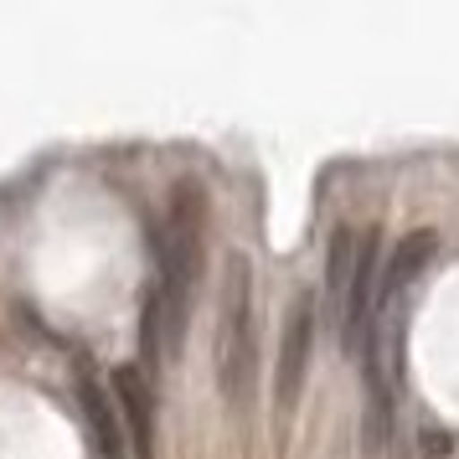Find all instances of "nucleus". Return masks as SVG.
Wrapping results in <instances>:
<instances>
[{
    "mask_svg": "<svg viewBox=\"0 0 459 459\" xmlns=\"http://www.w3.org/2000/svg\"><path fill=\"white\" fill-rule=\"evenodd\" d=\"M202 217H207V196L196 181H181L170 191V217L166 238H160V273L150 284L145 299V346L150 356L176 361L186 346L191 325V284H196V253H202Z\"/></svg>",
    "mask_w": 459,
    "mask_h": 459,
    "instance_id": "f257e3e1",
    "label": "nucleus"
},
{
    "mask_svg": "<svg viewBox=\"0 0 459 459\" xmlns=\"http://www.w3.org/2000/svg\"><path fill=\"white\" fill-rule=\"evenodd\" d=\"M315 331H320L315 294H299L290 320H284V335H279V372H273V403H279V413H290L294 403H299V387H305L310 351H315Z\"/></svg>",
    "mask_w": 459,
    "mask_h": 459,
    "instance_id": "7ed1b4c3",
    "label": "nucleus"
},
{
    "mask_svg": "<svg viewBox=\"0 0 459 459\" xmlns=\"http://www.w3.org/2000/svg\"><path fill=\"white\" fill-rule=\"evenodd\" d=\"M356 258H361V232L335 228L331 232V253H325V320H331L335 331H346V315H351Z\"/></svg>",
    "mask_w": 459,
    "mask_h": 459,
    "instance_id": "39448f33",
    "label": "nucleus"
},
{
    "mask_svg": "<svg viewBox=\"0 0 459 459\" xmlns=\"http://www.w3.org/2000/svg\"><path fill=\"white\" fill-rule=\"evenodd\" d=\"M114 403L129 429V449L134 459H155V387L140 367H119L114 372Z\"/></svg>",
    "mask_w": 459,
    "mask_h": 459,
    "instance_id": "20e7f679",
    "label": "nucleus"
},
{
    "mask_svg": "<svg viewBox=\"0 0 459 459\" xmlns=\"http://www.w3.org/2000/svg\"><path fill=\"white\" fill-rule=\"evenodd\" d=\"M449 449H455V438L438 434V429H423V434H418V455L423 459H444Z\"/></svg>",
    "mask_w": 459,
    "mask_h": 459,
    "instance_id": "0eeeda50",
    "label": "nucleus"
},
{
    "mask_svg": "<svg viewBox=\"0 0 459 459\" xmlns=\"http://www.w3.org/2000/svg\"><path fill=\"white\" fill-rule=\"evenodd\" d=\"M253 264L248 253H228L222 264V310H217V387L228 408H243L253 387Z\"/></svg>",
    "mask_w": 459,
    "mask_h": 459,
    "instance_id": "f03ea898",
    "label": "nucleus"
},
{
    "mask_svg": "<svg viewBox=\"0 0 459 459\" xmlns=\"http://www.w3.org/2000/svg\"><path fill=\"white\" fill-rule=\"evenodd\" d=\"M78 408H83L88 438L104 459H125V418H119V403L93 382V377H78Z\"/></svg>",
    "mask_w": 459,
    "mask_h": 459,
    "instance_id": "423d86ee",
    "label": "nucleus"
}]
</instances>
